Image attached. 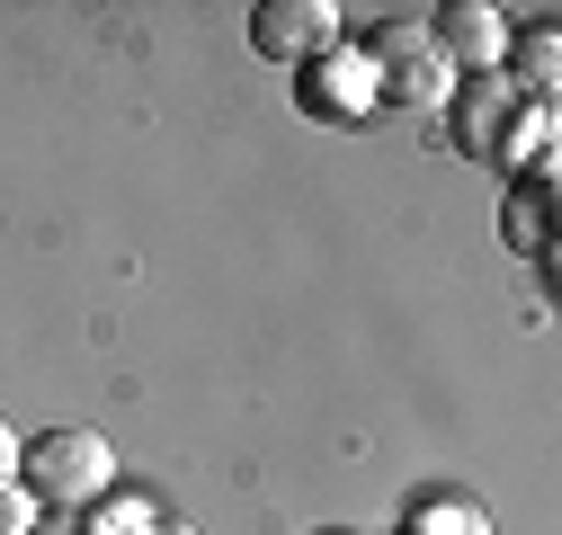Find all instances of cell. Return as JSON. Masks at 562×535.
Here are the masks:
<instances>
[{"label":"cell","instance_id":"obj_10","mask_svg":"<svg viewBox=\"0 0 562 535\" xmlns=\"http://www.w3.org/2000/svg\"><path fill=\"white\" fill-rule=\"evenodd\" d=\"M518 72H527L536 99L553 90V27H527V36H518Z\"/></svg>","mask_w":562,"mask_h":535},{"label":"cell","instance_id":"obj_9","mask_svg":"<svg viewBox=\"0 0 562 535\" xmlns=\"http://www.w3.org/2000/svg\"><path fill=\"white\" fill-rule=\"evenodd\" d=\"M81 526H90V535H161V517H153L144 500H108V509L81 517Z\"/></svg>","mask_w":562,"mask_h":535},{"label":"cell","instance_id":"obj_14","mask_svg":"<svg viewBox=\"0 0 562 535\" xmlns=\"http://www.w3.org/2000/svg\"><path fill=\"white\" fill-rule=\"evenodd\" d=\"M161 535H196V526H179V517H161Z\"/></svg>","mask_w":562,"mask_h":535},{"label":"cell","instance_id":"obj_13","mask_svg":"<svg viewBox=\"0 0 562 535\" xmlns=\"http://www.w3.org/2000/svg\"><path fill=\"white\" fill-rule=\"evenodd\" d=\"M27 535H90V526H81V517H36Z\"/></svg>","mask_w":562,"mask_h":535},{"label":"cell","instance_id":"obj_5","mask_svg":"<svg viewBox=\"0 0 562 535\" xmlns=\"http://www.w3.org/2000/svg\"><path fill=\"white\" fill-rule=\"evenodd\" d=\"M429 45L447 72H509V19L491 0H456V10L429 19Z\"/></svg>","mask_w":562,"mask_h":535},{"label":"cell","instance_id":"obj_7","mask_svg":"<svg viewBox=\"0 0 562 535\" xmlns=\"http://www.w3.org/2000/svg\"><path fill=\"white\" fill-rule=\"evenodd\" d=\"M544 224H553V170H527L501 206V241L509 250H544Z\"/></svg>","mask_w":562,"mask_h":535},{"label":"cell","instance_id":"obj_3","mask_svg":"<svg viewBox=\"0 0 562 535\" xmlns=\"http://www.w3.org/2000/svg\"><path fill=\"white\" fill-rule=\"evenodd\" d=\"M358 54L375 62V81H384L393 107H438V99H456V72H447L438 45H429V19H384Z\"/></svg>","mask_w":562,"mask_h":535},{"label":"cell","instance_id":"obj_1","mask_svg":"<svg viewBox=\"0 0 562 535\" xmlns=\"http://www.w3.org/2000/svg\"><path fill=\"white\" fill-rule=\"evenodd\" d=\"M447 125H456V152L491 161V170H544V152H553V99H536L509 72H473L447 99Z\"/></svg>","mask_w":562,"mask_h":535},{"label":"cell","instance_id":"obj_6","mask_svg":"<svg viewBox=\"0 0 562 535\" xmlns=\"http://www.w3.org/2000/svg\"><path fill=\"white\" fill-rule=\"evenodd\" d=\"M375 99H384V81H375V62H367L358 45H330V54L304 62V107H313V116H339V125H348V116H367Z\"/></svg>","mask_w":562,"mask_h":535},{"label":"cell","instance_id":"obj_4","mask_svg":"<svg viewBox=\"0 0 562 535\" xmlns=\"http://www.w3.org/2000/svg\"><path fill=\"white\" fill-rule=\"evenodd\" d=\"M348 27H339V0H259L250 10V54L259 62H286V72H304L313 54H330Z\"/></svg>","mask_w":562,"mask_h":535},{"label":"cell","instance_id":"obj_2","mask_svg":"<svg viewBox=\"0 0 562 535\" xmlns=\"http://www.w3.org/2000/svg\"><path fill=\"white\" fill-rule=\"evenodd\" d=\"M108 482H116V455H108V437H90V429H54V437H27V446H19V491H27L36 509L81 517L90 500H108Z\"/></svg>","mask_w":562,"mask_h":535},{"label":"cell","instance_id":"obj_8","mask_svg":"<svg viewBox=\"0 0 562 535\" xmlns=\"http://www.w3.org/2000/svg\"><path fill=\"white\" fill-rule=\"evenodd\" d=\"M402 535H491V517L464 491H429V500H411V526Z\"/></svg>","mask_w":562,"mask_h":535},{"label":"cell","instance_id":"obj_12","mask_svg":"<svg viewBox=\"0 0 562 535\" xmlns=\"http://www.w3.org/2000/svg\"><path fill=\"white\" fill-rule=\"evenodd\" d=\"M19 446H27V437H19L10 420H0V482H10V474H19Z\"/></svg>","mask_w":562,"mask_h":535},{"label":"cell","instance_id":"obj_11","mask_svg":"<svg viewBox=\"0 0 562 535\" xmlns=\"http://www.w3.org/2000/svg\"><path fill=\"white\" fill-rule=\"evenodd\" d=\"M36 517H45V509H36V500H27L19 482H0V535H27Z\"/></svg>","mask_w":562,"mask_h":535}]
</instances>
